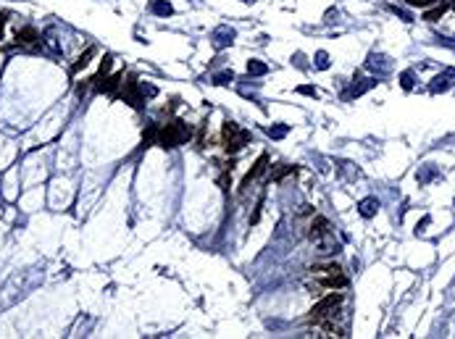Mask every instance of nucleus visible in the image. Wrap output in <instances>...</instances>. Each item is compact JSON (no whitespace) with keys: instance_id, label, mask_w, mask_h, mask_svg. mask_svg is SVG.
Returning a JSON list of instances; mask_svg holds the SVG:
<instances>
[{"instance_id":"f257e3e1","label":"nucleus","mask_w":455,"mask_h":339,"mask_svg":"<svg viewBox=\"0 0 455 339\" xmlns=\"http://www.w3.org/2000/svg\"><path fill=\"white\" fill-rule=\"evenodd\" d=\"M190 126L184 124V121H179V119H174V121H169L166 126H161L158 129V142L156 145H161L163 150H174V147H179V145H184L190 139Z\"/></svg>"},{"instance_id":"f03ea898","label":"nucleus","mask_w":455,"mask_h":339,"mask_svg":"<svg viewBox=\"0 0 455 339\" xmlns=\"http://www.w3.org/2000/svg\"><path fill=\"white\" fill-rule=\"evenodd\" d=\"M311 274L319 279V282L313 284V289H321V287H324V289H340V287L347 284L342 268L337 266V263H319V266L311 268Z\"/></svg>"},{"instance_id":"7ed1b4c3","label":"nucleus","mask_w":455,"mask_h":339,"mask_svg":"<svg viewBox=\"0 0 455 339\" xmlns=\"http://www.w3.org/2000/svg\"><path fill=\"white\" fill-rule=\"evenodd\" d=\"M342 305V295L340 292H332V295H326L319 300V305L311 310V323H319L321 318H326V315H332L337 308Z\"/></svg>"},{"instance_id":"20e7f679","label":"nucleus","mask_w":455,"mask_h":339,"mask_svg":"<svg viewBox=\"0 0 455 339\" xmlns=\"http://www.w3.org/2000/svg\"><path fill=\"white\" fill-rule=\"evenodd\" d=\"M121 98H124V103H129L132 108H137V111L145 105V95H142V90H139V84H137L134 76H129V81H126V87H124V92H121Z\"/></svg>"},{"instance_id":"39448f33","label":"nucleus","mask_w":455,"mask_h":339,"mask_svg":"<svg viewBox=\"0 0 455 339\" xmlns=\"http://www.w3.org/2000/svg\"><path fill=\"white\" fill-rule=\"evenodd\" d=\"M266 168H268V158H266V155H261L258 160H255V163H253V168L248 171V177H245V179H242V187H240V195H242L245 190H248V187H250V184H253L255 179H261V177H263V174H266Z\"/></svg>"},{"instance_id":"423d86ee","label":"nucleus","mask_w":455,"mask_h":339,"mask_svg":"<svg viewBox=\"0 0 455 339\" xmlns=\"http://www.w3.org/2000/svg\"><path fill=\"white\" fill-rule=\"evenodd\" d=\"M329 234H332V226H329V221H326L324 216H313V221H311V229H308V237H311L313 242H319V239L329 237Z\"/></svg>"},{"instance_id":"0eeeda50","label":"nucleus","mask_w":455,"mask_h":339,"mask_svg":"<svg viewBox=\"0 0 455 339\" xmlns=\"http://www.w3.org/2000/svg\"><path fill=\"white\" fill-rule=\"evenodd\" d=\"M37 42H40V32L34 27H21L16 32V45H21V48H34Z\"/></svg>"},{"instance_id":"6e6552de","label":"nucleus","mask_w":455,"mask_h":339,"mask_svg":"<svg viewBox=\"0 0 455 339\" xmlns=\"http://www.w3.org/2000/svg\"><path fill=\"white\" fill-rule=\"evenodd\" d=\"M92 81H95V90H98V92H108V95H113V92L119 90V84H121V74H113V76H95Z\"/></svg>"},{"instance_id":"1a4fd4ad","label":"nucleus","mask_w":455,"mask_h":339,"mask_svg":"<svg viewBox=\"0 0 455 339\" xmlns=\"http://www.w3.org/2000/svg\"><path fill=\"white\" fill-rule=\"evenodd\" d=\"M358 210H360V216H363V218L376 216V210H379V200H376V197H366V200H360Z\"/></svg>"},{"instance_id":"9d476101","label":"nucleus","mask_w":455,"mask_h":339,"mask_svg":"<svg viewBox=\"0 0 455 339\" xmlns=\"http://www.w3.org/2000/svg\"><path fill=\"white\" fill-rule=\"evenodd\" d=\"M92 55H95V48H87L85 53L79 55V61L74 63V68H71V71H79V68H85V66L90 63V58H92Z\"/></svg>"},{"instance_id":"9b49d317","label":"nucleus","mask_w":455,"mask_h":339,"mask_svg":"<svg viewBox=\"0 0 455 339\" xmlns=\"http://www.w3.org/2000/svg\"><path fill=\"white\" fill-rule=\"evenodd\" d=\"M445 11H447V6H442V3H439V6H434L431 11H426V21H439Z\"/></svg>"},{"instance_id":"f8f14e48","label":"nucleus","mask_w":455,"mask_h":339,"mask_svg":"<svg viewBox=\"0 0 455 339\" xmlns=\"http://www.w3.org/2000/svg\"><path fill=\"white\" fill-rule=\"evenodd\" d=\"M153 11H156V14H161V16H169V14H171V6L163 3V0H153Z\"/></svg>"},{"instance_id":"ddd939ff","label":"nucleus","mask_w":455,"mask_h":339,"mask_svg":"<svg viewBox=\"0 0 455 339\" xmlns=\"http://www.w3.org/2000/svg\"><path fill=\"white\" fill-rule=\"evenodd\" d=\"M287 174H295V168H292V166H284V168H276V171L271 174V177H274V182H282V179L287 177Z\"/></svg>"},{"instance_id":"4468645a","label":"nucleus","mask_w":455,"mask_h":339,"mask_svg":"<svg viewBox=\"0 0 455 339\" xmlns=\"http://www.w3.org/2000/svg\"><path fill=\"white\" fill-rule=\"evenodd\" d=\"M248 71H250V74H266V63H261V61H250V63H248Z\"/></svg>"},{"instance_id":"2eb2a0df","label":"nucleus","mask_w":455,"mask_h":339,"mask_svg":"<svg viewBox=\"0 0 455 339\" xmlns=\"http://www.w3.org/2000/svg\"><path fill=\"white\" fill-rule=\"evenodd\" d=\"M111 66H113V58H111V55H106V58H103V63H100V71H98V76H106V74L111 71Z\"/></svg>"},{"instance_id":"dca6fc26","label":"nucleus","mask_w":455,"mask_h":339,"mask_svg":"<svg viewBox=\"0 0 455 339\" xmlns=\"http://www.w3.org/2000/svg\"><path fill=\"white\" fill-rule=\"evenodd\" d=\"M261 208H263V200H258V205H255V213H253V218H250V224H258V218H261Z\"/></svg>"},{"instance_id":"f3484780","label":"nucleus","mask_w":455,"mask_h":339,"mask_svg":"<svg viewBox=\"0 0 455 339\" xmlns=\"http://www.w3.org/2000/svg\"><path fill=\"white\" fill-rule=\"evenodd\" d=\"M316 66H319V68L329 66V61H326V53H319V55H316Z\"/></svg>"},{"instance_id":"a211bd4d","label":"nucleus","mask_w":455,"mask_h":339,"mask_svg":"<svg viewBox=\"0 0 455 339\" xmlns=\"http://www.w3.org/2000/svg\"><path fill=\"white\" fill-rule=\"evenodd\" d=\"M284 132H287V126H276V129H268V134H271V137H282Z\"/></svg>"},{"instance_id":"6ab92c4d","label":"nucleus","mask_w":455,"mask_h":339,"mask_svg":"<svg viewBox=\"0 0 455 339\" xmlns=\"http://www.w3.org/2000/svg\"><path fill=\"white\" fill-rule=\"evenodd\" d=\"M226 81H232V74H218L216 76V84H226Z\"/></svg>"},{"instance_id":"aec40b11","label":"nucleus","mask_w":455,"mask_h":339,"mask_svg":"<svg viewBox=\"0 0 455 339\" xmlns=\"http://www.w3.org/2000/svg\"><path fill=\"white\" fill-rule=\"evenodd\" d=\"M411 79H413L411 74H403V87H405V90H411V87H413V81H411Z\"/></svg>"},{"instance_id":"412c9836","label":"nucleus","mask_w":455,"mask_h":339,"mask_svg":"<svg viewBox=\"0 0 455 339\" xmlns=\"http://www.w3.org/2000/svg\"><path fill=\"white\" fill-rule=\"evenodd\" d=\"M300 92H302V95H313V98H316V90H313V87H300Z\"/></svg>"},{"instance_id":"4be33fe9","label":"nucleus","mask_w":455,"mask_h":339,"mask_svg":"<svg viewBox=\"0 0 455 339\" xmlns=\"http://www.w3.org/2000/svg\"><path fill=\"white\" fill-rule=\"evenodd\" d=\"M3 21H6V19H0V40H3Z\"/></svg>"},{"instance_id":"5701e85b","label":"nucleus","mask_w":455,"mask_h":339,"mask_svg":"<svg viewBox=\"0 0 455 339\" xmlns=\"http://www.w3.org/2000/svg\"><path fill=\"white\" fill-rule=\"evenodd\" d=\"M242 3H253V0H242Z\"/></svg>"}]
</instances>
